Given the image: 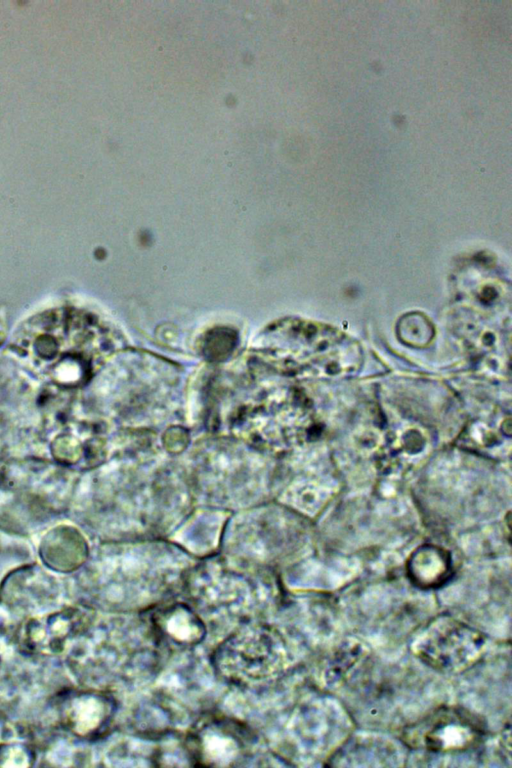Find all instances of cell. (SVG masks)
I'll return each instance as SVG.
<instances>
[{"mask_svg":"<svg viewBox=\"0 0 512 768\" xmlns=\"http://www.w3.org/2000/svg\"><path fill=\"white\" fill-rule=\"evenodd\" d=\"M400 759L397 746L381 737L359 735L347 740L329 759V766H392Z\"/></svg>","mask_w":512,"mask_h":768,"instance_id":"cell-6","label":"cell"},{"mask_svg":"<svg viewBox=\"0 0 512 768\" xmlns=\"http://www.w3.org/2000/svg\"><path fill=\"white\" fill-rule=\"evenodd\" d=\"M407 575L418 588L429 590L445 584L452 575L450 554L434 544L416 548L406 563Z\"/></svg>","mask_w":512,"mask_h":768,"instance_id":"cell-8","label":"cell"},{"mask_svg":"<svg viewBox=\"0 0 512 768\" xmlns=\"http://www.w3.org/2000/svg\"><path fill=\"white\" fill-rule=\"evenodd\" d=\"M484 733L485 726L474 713L457 706H442L404 728L401 739L412 749L452 753L474 747Z\"/></svg>","mask_w":512,"mask_h":768,"instance_id":"cell-2","label":"cell"},{"mask_svg":"<svg viewBox=\"0 0 512 768\" xmlns=\"http://www.w3.org/2000/svg\"><path fill=\"white\" fill-rule=\"evenodd\" d=\"M485 636L449 615H439L416 632L411 650L423 663L444 673L472 667L483 655Z\"/></svg>","mask_w":512,"mask_h":768,"instance_id":"cell-1","label":"cell"},{"mask_svg":"<svg viewBox=\"0 0 512 768\" xmlns=\"http://www.w3.org/2000/svg\"><path fill=\"white\" fill-rule=\"evenodd\" d=\"M79 624L80 618L75 610L34 620L25 629L24 643L35 652H56L77 632Z\"/></svg>","mask_w":512,"mask_h":768,"instance_id":"cell-7","label":"cell"},{"mask_svg":"<svg viewBox=\"0 0 512 768\" xmlns=\"http://www.w3.org/2000/svg\"><path fill=\"white\" fill-rule=\"evenodd\" d=\"M157 632L177 645H193L203 637L204 627L196 615L183 605L159 610L155 615Z\"/></svg>","mask_w":512,"mask_h":768,"instance_id":"cell-9","label":"cell"},{"mask_svg":"<svg viewBox=\"0 0 512 768\" xmlns=\"http://www.w3.org/2000/svg\"><path fill=\"white\" fill-rule=\"evenodd\" d=\"M114 713L111 698L98 692H75L60 703L61 721L71 733L82 738L100 735Z\"/></svg>","mask_w":512,"mask_h":768,"instance_id":"cell-5","label":"cell"},{"mask_svg":"<svg viewBox=\"0 0 512 768\" xmlns=\"http://www.w3.org/2000/svg\"><path fill=\"white\" fill-rule=\"evenodd\" d=\"M276 637L267 630H247L229 639L219 654L220 668L237 680L257 679L279 659Z\"/></svg>","mask_w":512,"mask_h":768,"instance_id":"cell-3","label":"cell"},{"mask_svg":"<svg viewBox=\"0 0 512 768\" xmlns=\"http://www.w3.org/2000/svg\"><path fill=\"white\" fill-rule=\"evenodd\" d=\"M188 746L195 761L206 766H233L244 757L248 736L239 724L212 718L197 726Z\"/></svg>","mask_w":512,"mask_h":768,"instance_id":"cell-4","label":"cell"}]
</instances>
